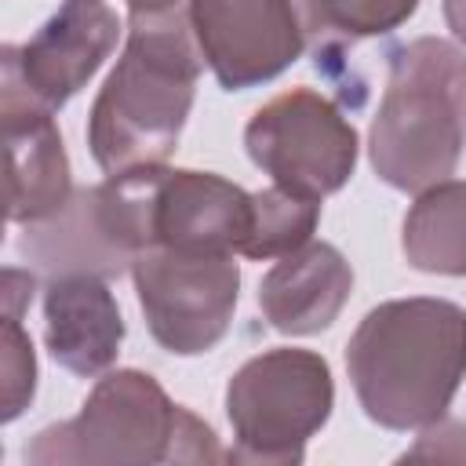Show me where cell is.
<instances>
[{
  "instance_id": "obj_9",
  "label": "cell",
  "mask_w": 466,
  "mask_h": 466,
  "mask_svg": "<svg viewBox=\"0 0 466 466\" xmlns=\"http://www.w3.org/2000/svg\"><path fill=\"white\" fill-rule=\"evenodd\" d=\"M116 40L120 18L106 0H66L25 44L0 51V80L55 113L102 69Z\"/></svg>"
},
{
  "instance_id": "obj_2",
  "label": "cell",
  "mask_w": 466,
  "mask_h": 466,
  "mask_svg": "<svg viewBox=\"0 0 466 466\" xmlns=\"http://www.w3.org/2000/svg\"><path fill=\"white\" fill-rule=\"evenodd\" d=\"M346 371L364 415L386 430L444 419L466 379V309L430 295L368 309L350 335Z\"/></svg>"
},
{
  "instance_id": "obj_17",
  "label": "cell",
  "mask_w": 466,
  "mask_h": 466,
  "mask_svg": "<svg viewBox=\"0 0 466 466\" xmlns=\"http://www.w3.org/2000/svg\"><path fill=\"white\" fill-rule=\"evenodd\" d=\"M320 222V200L291 193L284 186H269L251 193V229L240 248L248 258H280L313 240Z\"/></svg>"
},
{
  "instance_id": "obj_10",
  "label": "cell",
  "mask_w": 466,
  "mask_h": 466,
  "mask_svg": "<svg viewBox=\"0 0 466 466\" xmlns=\"http://www.w3.org/2000/svg\"><path fill=\"white\" fill-rule=\"evenodd\" d=\"M193 33L226 91L266 84L306 51L291 0H193Z\"/></svg>"
},
{
  "instance_id": "obj_19",
  "label": "cell",
  "mask_w": 466,
  "mask_h": 466,
  "mask_svg": "<svg viewBox=\"0 0 466 466\" xmlns=\"http://www.w3.org/2000/svg\"><path fill=\"white\" fill-rule=\"evenodd\" d=\"M404 459H466V422L437 419L422 426L419 444Z\"/></svg>"
},
{
  "instance_id": "obj_20",
  "label": "cell",
  "mask_w": 466,
  "mask_h": 466,
  "mask_svg": "<svg viewBox=\"0 0 466 466\" xmlns=\"http://www.w3.org/2000/svg\"><path fill=\"white\" fill-rule=\"evenodd\" d=\"M444 22L459 44H466V0H444Z\"/></svg>"
},
{
  "instance_id": "obj_14",
  "label": "cell",
  "mask_w": 466,
  "mask_h": 466,
  "mask_svg": "<svg viewBox=\"0 0 466 466\" xmlns=\"http://www.w3.org/2000/svg\"><path fill=\"white\" fill-rule=\"evenodd\" d=\"M353 291L346 255L328 240H309L280 255L258 284V309L284 335H317L331 328Z\"/></svg>"
},
{
  "instance_id": "obj_8",
  "label": "cell",
  "mask_w": 466,
  "mask_h": 466,
  "mask_svg": "<svg viewBox=\"0 0 466 466\" xmlns=\"http://www.w3.org/2000/svg\"><path fill=\"white\" fill-rule=\"evenodd\" d=\"M131 277L149 335L167 353H208L229 331L240 291V269L233 255L146 248L135 258Z\"/></svg>"
},
{
  "instance_id": "obj_5",
  "label": "cell",
  "mask_w": 466,
  "mask_h": 466,
  "mask_svg": "<svg viewBox=\"0 0 466 466\" xmlns=\"http://www.w3.org/2000/svg\"><path fill=\"white\" fill-rule=\"evenodd\" d=\"M182 404L146 371H106L80 415L47 426L25 448L29 466H146L171 462Z\"/></svg>"
},
{
  "instance_id": "obj_4",
  "label": "cell",
  "mask_w": 466,
  "mask_h": 466,
  "mask_svg": "<svg viewBox=\"0 0 466 466\" xmlns=\"http://www.w3.org/2000/svg\"><path fill=\"white\" fill-rule=\"evenodd\" d=\"M164 164L106 175L98 186L73 189V197L47 218L25 222L18 237L22 258L51 277L87 273L113 280L153 248V197Z\"/></svg>"
},
{
  "instance_id": "obj_3",
  "label": "cell",
  "mask_w": 466,
  "mask_h": 466,
  "mask_svg": "<svg viewBox=\"0 0 466 466\" xmlns=\"http://www.w3.org/2000/svg\"><path fill=\"white\" fill-rule=\"evenodd\" d=\"M466 142V51L441 36H419L390 55V76L368 131L375 175L422 193L444 182Z\"/></svg>"
},
{
  "instance_id": "obj_7",
  "label": "cell",
  "mask_w": 466,
  "mask_h": 466,
  "mask_svg": "<svg viewBox=\"0 0 466 466\" xmlns=\"http://www.w3.org/2000/svg\"><path fill=\"white\" fill-rule=\"evenodd\" d=\"M248 157L284 189L324 200L357 167V131L313 87H291L255 109L244 127Z\"/></svg>"
},
{
  "instance_id": "obj_16",
  "label": "cell",
  "mask_w": 466,
  "mask_h": 466,
  "mask_svg": "<svg viewBox=\"0 0 466 466\" xmlns=\"http://www.w3.org/2000/svg\"><path fill=\"white\" fill-rule=\"evenodd\" d=\"M291 7L302 22L306 47L320 58L346 44L393 33L415 15L419 0H291Z\"/></svg>"
},
{
  "instance_id": "obj_11",
  "label": "cell",
  "mask_w": 466,
  "mask_h": 466,
  "mask_svg": "<svg viewBox=\"0 0 466 466\" xmlns=\"http://www.w3.org/2000/svg\"><path fill=\"white\" fill-rule=\"evenodd\" d=\"M0 131L7 222L25 226L55 215L73 197L69 157L55 127V113L0 80Z\"/></svg>"
},
{
  "instance_id": "obj_12",
  "label": "cell",
  "mask_w": 466,
  "mask_h": 466,
  "mask_svg": "<svg viewBox=\"0 0 466 466\" xmlns=\"http://www.w3.org/2000/svg\"><path fill=\"white\" fill-rule=\"evenodd\" d=\"M251 229V193L237 182L164 167L153 197V248L189 251V255H240Z\"/></svg>"
},
{
  "instance_id": "obj_1",
  "label": "cell",
  "mask_w": 466,
  "mask_h": 466,
  "mask_svg": "<svg viewBox=\"0 0 466 466\" xmlns=\"http://www.w3.org/2000/svg\"><path fill=\"white\" fill-rule=\"evenodd\" d=\"M200 69L193 0H127L124 55L87 116L95 164L106 175L164 164L193 109Z\"/></svg>"
},
{
  "instance_id": "obj_18",
  "label": "cell",
  "mask_w": 466,
  "mask_h": 466,
  "mask_svg": "<svg viewBox=\"0 0 466 466\" xmlns=\"http://www.w3.org/2000/svg\"><path fill=\"white\" fill-rule=\"evenodd\" d=\"M36 390V357L33 342L22 331V317H4L0 331V419L11 422L25 411Z\"/></svg>"
},
{
  "instance_id": "obj_6",
  "label": "cell",
  "mask_w": 466,
  "mask_h": 466,
  "mask_svg": "<svg viewBox=\"0 0 466 466\" xmlns=\"http://www.w3.org/2000/svg\"><path fill=\"white\" fill-rule=\"evenodd\" d=\"M335 404L331 368L313 350H266L237 368L226 386L233 462H302L306 441Z\"/></svg>"
},
{
  "instance_id": "obj_15",
  "label": "cell",
  "mask_w": 466,
  "mask_h": 466,
  "mask_svg": "<svg viewBox=\"0 0 466 466\" xmlns=\"http://www.w3.org/2000/svg\"><path fill=\"white\" fill-rule=\"evenodd\" d=\"M400 248L422 273L466 277V182L444 178L415 193L404 215Z\"/></svg>"
},
{
  "instance_id": "obj_13",
  "label": "cell",
  "mask_w": 466,
  "mask_h": 466,
  "mask_svg": "<svg viewBox=\"0 0 466 466\" xmlns=\"http://www.w3.org/2000/svg\"><path fill=\"white\" fill-rule=\"evenodd\" d=\"M44 342L66 371L106 375L124 342V317L109 284L87 273L51 277L44 288Z\"/></svg>"
}]
</instances>
